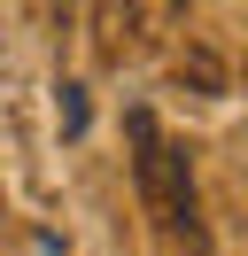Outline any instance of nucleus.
I'll return each instance as SVG.
<instances>
[{
	"label": "nucleus",
	"instance_id": "f257e3e1",
	"mask_svg": "<svg viewBox=\"0 0 248 256\" xmlns=\"http://www.w3.org/2000/svg\"><path fill=\"white\" fill-rule=\"evenodd\" d=\"M124 132H132V171H140V194L155 202V218L170 225V233H186V240H202V225H194V178H186V156L163 140V124H155V109H124Z\"/></svg>",
	"mask_w": 248,
	"mask_h": 256
},
{
	"label": "nucleus",
	"instance_id": "f03ea898",
	"mask_svg": "<svg viewBox=\"0 0 248 256\" xmlns=\"http://www.w3.org/2000/svg\"><path fill=\"white\" fill-rule=\"evenodd\" d=\"M86 86H62V140H78V132H86Z\"/></svg>",
	"mask_w": 248,
	"mask_h": 256
}]
</instances>
